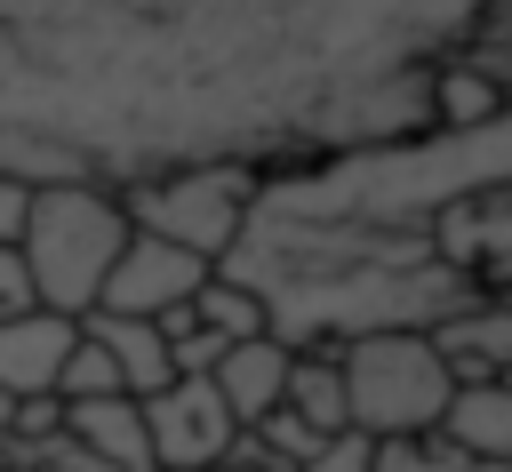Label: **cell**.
Returning <instances> with one entry per match:
<instances>
[{
	"label": "cell",
	"instance_id": "2e32d148",
	"mask_svg": "<svg viewBox=\"0 0 512 472\" xmlns=\"http://www.w3.org/2000/svg\"><path fill=\"white\" fill-rule=\"evenodd\" d=\"M504 104H512V88L488 64H440L432 72V120L440 128H488Z\"/></svg>",
	"mask_w": 512,
	"mask_h": 472
},
{
	"label": "cell",
	"instance_id": "5b68a950",
	"mask_svg": "<svg viewBox=\"0 0 512 472\" xmlns=\"http://www.w3.org/2000/svg\"><path fill=\"white\" fill-rule=\"evenodd\" d=\"M256 184H264L256 168H240V160H208V168H176V176L128 184V192H112V200H120L128 232L168 240V248H184V256H200V264L216 272V264L232 256L240 224H248Z\"/></svg>",
	"mask_w": 512,
	"mask_h": 472
},
{
	"label": "cell",
	"instance_id": "ba28073f",
	"mask_svg": "<svg viewBox=\"0 0 512 472\" xmlns=\"http://www.w3.org/2000/svg\"><path fill=\"white\" fill-rule=\"evenodd\" d=\"M200 280H208V264H200V256H184V248H168V240L128 232V248H120V256H112V272H104L96 312H112V320H168V312H184V304L200 296Z\"/></svg>",
	"mask_w": 512,
	"mask_h": 472
},
{
	"label": "cell",
	"instance_id": "ffe728a7",
	"mask_svg": "<svg viewBox=\"0 0 512 472\" xmlns=\"http://www.w3.org/2000/svg\"><path fill=\"white\" fill-rule=\"evenodd\" d=\"M24 312H40L32 304V280H24V256L0 248V320H24Z\"/></svg>",
	"mask_w": 512,
	"mask_h": 472
},
{
	"label": "cell",
	"instance_id": "7a4b0ae2",
	"mask_svg": "<svg viewBox=\"0 0 512 472\" xmlns=\"http://www.w3.org/2000/svg\"><path fill=\"white\" fill-rule=\"evenodd\" d=\"M488 184H512V104L488 128H432L264 176L216 272L264 304L288 352L432 336L480 304L432 264V216Z\"/></svg>",
	"mask_w": 512,
	"mask_h": 472
},
{
	"label": "cell",
	"instance_id": "44dd1931",
	"mask_svg": "<svg viewBox=\"0 0 512 472\" xmlns=\"http://www.w3.org/2000/svg\"><path fill=\"white\" fill-rule=\"evenodd\" d=\"M24 200H32V192L0 176V248H16V232H24Z\"/></svg>",
	"mask_w": 512,
	"mask_h": 472
},
{
	"label": "cell",
	"instance_id": "9a60e30c",
	"mask_svg": "<svg viewBox=\"0 0 512 472\" xmlns=\"http://www.w3.org/2000/svg\"><path fill=\"white\" fill-rule=\"evenodd\" d=\"M304 432H320V440H336V432H352L344 424V376H336V352H296L288 360V400H280Z\"/></svg>",
	"mask_w": 512,
	"mask_h": 472
},
{
	"label": "cell",
	"instance_id": "3957f363",
	"mask_svg": "<svg viewBox=\"0 0 512 472\" xmlns=\"http://www.w3.org/2000/svg\"><path fill=\"white\" fill-rule=\"evenodd\" d=\"M128 248V216L112 192L96 184H48L24 200V232H16V256H24V280H32V304L48 320H88L96 296H104V272L112 256Z\"/></svg>",
	"mask_w": 512,
	"mask_h": 472
},
{
	"label": "cell",
	"instance_id": "6da1fadb",
	"mask_svg": "<svg viewBox=\"0 0 512 472\" xmlns=\"http://www.w3.org/2000/svg\"><path fill=\"white\" fill-rule=\"evenodd\" d=\"M480 8H0V176L128 192L256 152H360L432 120Z\"/></svg>",
	"mask_w": 512,
	"mask_h": 472
},
{
	"label": "cell",
	"instance_id": "7c38bea8",
	"mask_svg": "<svg viewBox=\"0 0 512 472\" xmlns=\"http://www.w3.org/2000/svg\"><path fill=\"white\" fill-rule=\"evenodd\" d=\"M80 336H88V344H104V360L120 368V392H128L136 408H144L152 392H168V384H176L160 320H112V312H88V320H80Z\"/></svg>",
	"mask_w": 512,
	"mask_h": 472
},
{
	"label": "cell",
	"instance_id": "ac0fdd59",
	"mask_svg": "<svg viewBox=\"0 0 512 472\" xmlns=\"http://www.w3.org/2000/svg\"><path fill=\"white\" fill-rule=\"evenodd\" d=\"M368 472H504V464H480V456H464V448H448V440L432 432V440H392V448H376Z\"/></svg>",
	"mask_w": 512,
	"mask_h": 472
},
{
	"label": "cell",
	"instance_id": "277c9868",
	"mask_svg": "<svg viewBox=\"0 0 512 472\" xmlns=\"http://www.w3.org/2000/svg\"><path fill=\"white\" fill-rule=\"evenodd\" d=\"M336 376H344V424L368 448L432 440L440 416H448V400H456V376L432 352V336H360V344H336Z\"/></svg>",
	"mask_w": 512,
	"mask_h": 472
},
{
	"label": "cell",
	"instance_id": "30bf717a",
	"mask_svg": "<svg viewBox=\"0 0 512 472\" xmlns=\"http://www.w3.org/2000/svg\"><path fill=\"white\" fill-rule=\"evenodd\" d=\"M288 360H296V352H288L280 336L232 344V352L216 360V376H208V384H216V400L232 408V424H240V432H248V424H264V416L288 400Z\"/></svg>",
	"mask_w": 512,
	"mask_h": 472
},
{
	"label": "cell",
	"instance_id": "5bb4252c",
	"mask_svg": "<svg viewBox=\"0 0 512 472\" xmlns=\"http://www.w3.org/2000/svg\"><path fill=\"white\" fill-rule=\"evenodd\" d=\"M440 440L512 472V384H456V400L440 416Z\"/></svg>",
	"mask_w": 512,
	"mask_h": 472
},
{
	"label": "cell",
	"instance_id": "4fadbf2b",
	"mask_svg": "<svg viewBox=\"0 0 512 472\" xmlns=\"http://www.w3.org/2000/svg\"><path fill=\"white\" fill-rule=\"evenodd\" d=\"M64 432L104 472H152V440H144V408L136 400H80V408H64Z\"/></svg>",
	"mask_w": 512,
	"mask_h": 472
},
{
	"label": "cell",
	"instance_id": "52a82bcc",
	"mask_svg": "<svg viewBox=\"0 0 512 472\" xmlns=\"http://www.w3.org/2000/svg\"><path fill=\"white\" fill-rule=\"evenodd\" d=\"M144 440H152V472H216L232 456L240 424L208 376H176L168 392L144 400Z\"/></svg>",
	"mask_w": 512,
	"mask_h": 472
},
{
	"label": "cell",
	"instance_id": "9c48e42d",
	"mask_svg": "<svg viewBox=\"0 0 512 472\" xmlns=\"http://www.w3.org/2000/svg\"><path fill=\"white\" fill-rule=\"evenodd\" d=\"M432 352L456 384H512V304H472L432 328Z\"/></svg>",
	"mask_w": 512,
	"mask_h": 472
},
{
	"label": "cell",
	"instance_id": "8fae6325",
	"mask_svg": "<svg viewBox=\"0 0 512 472\" xmlns=\"http://www.w3.org/2000/svg\"><path fill=\"white\" fill-rule=\"evenodd\" d=\"M72 336H80V328H72V320H48V312L0 320V392H8V400H48Z\"/></svg>",
	"mask_w": 512,
	"mask_h": 472
},
{
	"label": "cell",
	"instance_id": "8992f818",
	"mask_svg": "<svg viewBox=\"0 0 512 472\" xmlns=\"http://www.w3.org/2000/svg\"><path fill=\"white\" fill-rule=\"evenodd\" d=\"M432 264L480 304H512V184L464 192L432 216Z\"/></svg>",
	"mask_w": 512,
	"mask_h": 472
},
{
	"label": "cell",
	"instance_id": "d6986e66",
	"mask_svg": "<svg viewBox=\"0 0 512 472\" xmlns=\"http://www.w3.org/2000/svg\"><path fill=\"white\" fill-rule=\"evenodd\" d=\"M368 464H376V448H368L360 432H336V440H320L296 472H368Z\"/></svg>",
	"mask_w": 512,
	"mask_h": 472
},
{
	"label": "cell",
	"instance_id": "e0dca14e",
	"mask_svg": "<svg viewBox=\"0 0 512 472\" xmlns=\"http://www.w3.org/2000/svg\"><path fill=\"white\" fill-rule=\"evenodd\" d=\"M184 312H192L216 344H256V336H272V328H264V304H256L248 288H232L224 272H208V280H200V296H192Z\"/></svg>",
	"mask_w": 512,
	"mask_h": 472
},
{
	"label": "cell",
	"instance_id": "7402d4cb",
	"mask_svg": "<svg viewBox=\"0 0 512 472\" xmlns=\"http://www.w3.org/2000/svg\"><path fill=\"white\" fill-rule=\"evenodd\" d=\"M216 472H264V456H256V448H248V432H240V440H232V456H224V464H216Z\"/></svg>",
	"mask_w": 512,
	"mask_h": 472
}]
</instances>
